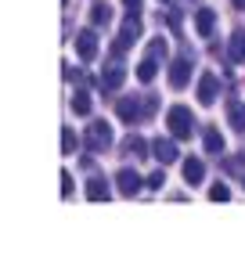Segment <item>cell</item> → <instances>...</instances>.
I'll use <instances>...</instances> for the list:
<instances>
[{"label": "cell", "instance_id": "7a4b0ae2", "mask_svg": "<svg viewBox=\"0 0 245 263\" xmlns=\"http://www.w3.org/2000/svg\"><path fill=\"white\" fill-rule=\"evenodd\" d=\"M108 144H112V126H108L105 119L90 123V126H87V148H90V152H105Z\"/></svg>", "mask_w": 245, "mask_h": 263}, {"label": "cell", "instance_id": "7c38bea8", "mask_svg": "<svg viewBox=\"0 0 245 263\" xmlns=\"http://www.w3.org/2000/svg\"><path fill=\"white\" fill-rule=\"evenodd\" d=\"M108 195H112V191H108V180H105V177H90V180H87V198H90V202H108Z\"/></svg>", "mask_w": 245, "mask_h": 263}, {"label": "cell", "instance_id": "f1b7e54d", "mask_svg": "<svg viewBox=\"0 0 245 263\" xmlns=\"http://www.w3.org/2000/svg\"><path fill=\"white\" fill-rule=\"evenodd\" d=\"M162 4H169V0H162Z\"/></svg>", "mask_w": 245, "mask_h": 263}, {"label": "cell", "instance_id": "d6986e66", "mask_svg": "<svg viewBox=\"0 0 245 263\" xmlns=\"http://www.w3.org/2000/svg\"><path fill=\"white\" fill-rule=\"evenodd\" d=\"M90 22H94V26H108V22H112V8L105 4V0H94V8H90Z\"/></svg>", "mask_w": 245, "mask_h": 263}, {"label": "cell", "instance_id": "9c48e42d", "mask_svg": "<svg viewBox=\"0 0 245 263\" xmlns=\"http://www.w3.org/2000/svg\"><path fill=\"white\" fill-rule=\"evenodd\" d=\"M177 144H173V137H159V141H152V159H159L162 166H169V162H177Z\"/></svg>", "mask_w": 245, "mask_h": 263}, {"label": "cell", "instance_id": "5bb4252c", "mask_svg": "<svg viewBox=\"0 0 245 263\" xmlns=\"http://www.w3.org/2000/svg\"><path fill=\"white\" fill-rule=\"evenodd\" d=\"M227 54H231V62H241V65H245V29H234V33H231Z\"/></svg>", "mask_w": 245, "mask_h": 263}, {"label": "cell", "instance_id": "83f0119b", "mask_svg": "<svg viewBox=\"0 0 245 263\" xmlns=\"http://www.w3.org/2000/svg\"><path fill=\"white\" fill-rule=\"evenodd\" d=\"M231 4H234L238 11H245V0H231Z\"/></svg>", "mask_w": 245, "mask_h": 263}, {"label": "cell", "instance_id": "9a60e30c", "mask_svg": "<svg viewBox=\"0 0 245 263\" xmlns=\"http://www.w3.org/2000/svg\"><path fill=\"white\" fill-rule=\"evenodd\" d=\"M202 144H205V152H209V155H220V152L227 148L223 134H220V130H213V126H205V134H202Z\"/></svg>", "mask_w": 245, "mask_h": 263}, {"label": "cell", "instance_id": "30bf717a", "mask_svg": "<svg viewBox=\"0 0 245 263\" xmlns=\"http://www.w3.org/2000/svg\"><path fill=\"white\" fill-rule=\"evenodd\" d=\"M123 80H126V69H123L119 62H112V65L101 72L98 87H101V90H119V87H123Z\"/></svg>", "mask_w": 245, "mask_h": 263}, {"label": "cell", "instance_id": "44dd1931", "mask_svg": "<svg viewBox=\"0 0 245 263\" xmlns=\"http://www.w3.org/2000/svg\"><path fill=\"white\" fill-rule=\"evenodd\" d=\"M76 144H80V141H76V130H72V126H62V155H72Z\"/></svg>", "mask_w": 245, "mask_h": 263}, {"label": "cell", "instance_id": "4316f807", "mask_svg": "<svg viewBox=\"0 0 245 263\" xmlns=\"http://www.w3.org/2000/svg\"><path fill=\"white\" fill-rule=\"evenodd\" d=\"M123 8H126L130 15H141V0H123Z\"/></svg>", "mask_w": 245, "mask_h": 263}, {"label": "cell", "instance_id": "277c9868", "mask_svg": "<svg viewBox=\"0 0 245 263\" xmlns=\"http://www.w3.org/2000/svg\"><path fill=\"white\" fill-rule=\"evenodd\" d=\"M76 54H80L83 62H94V58H98V33H94V29H80V33H76Z\"/></svg>", "mask_w": 245, "mask_h": 263}, {"label": "cell", "instance_id": "484cf974", "mask_svg": "<svg viewBox=\"0 0 245 263\" xmlns=\"http://www.w3.org/2000/svg\"><path fill=\"white\" fill-rule=\"evenodd\" d=\"M62 195H65V198L72 195V173H69V170L62 173Z\"/></svg>", "mask_w": 245, "mask_h": 263}, {"label": "cell", "instance_id": "6da1fadb", "mask_svg": "<svg viewBox=\"0 0 245 263\" xmlns=\"http://www.w3.org/2000/svg\"><path fill=\"white\" fill-rule=\"evenodd\" d=\"M166 126H169V134H173L177 141H187V137H191V130H195V116H191V108L173 105V108L166 112Z\"/></svg>", "mask_w": 245, "mask_h": 263}, {"label": "cell", "instance_id": "7402d4cb", "mask_svg": "<svg viewBox=\"0 0 245 263\" xmlns=\"http://www.w3.org/2000/svg\"><path fill=\"white\" fill-rule=\"evenodd\" d=\"M209 198H213V202H227V198H231V187H227V184H213V187H209Z\"/></svg>", "mask_w": 245, "mask_h": 263}, {"label": "cell", "instance_id": "52a82bcc", "mask_svg": "<svg viewBox=\"0 0 245 263\" xmlns=\"http://www.w3.org/2000/svg\"><path fill=\"white\" fill-rule=\"evenodd\" d=\"M220 98V80H216V72H202L198 76V101L202 105H213Z\"/></svg>", "mask_w": 245, "mask_h": 263}, {"label": "cell", "instance_id": "ac0fdd59", "mask_svg": "<svg viewBox=\"0 0 245 263\" xmlns=\"http://www.w3.org/2000/svg\"><path fill=\"white\" fill-rule=\"evenodd\" d=\"M202 177H205L202 159H184V180L187 184H202Z\"/></svg>", "mask_w": 245, "mask_h": 263}, {"label": "cell", "instance_id": "4fadbf2b", "mask_svg": "<svg viewBox=\"0 0 245 263\" xmlns=\"http://www.w3.org/2000/svg\"><path fill=\"white\" fill-rule=\"evenodd\" d=\"M227 119H231V126H234L238 134H245V101L231 98V101H227Z\"/></svg>", "mask_w": 245, "mask_h": 263}, {"label": "cell", "instance_id": "ba28073f", "mask_svg": "<svg viewBox=\"0 0 245 263\" xmlns=\"http://www.w3.org/2000/svg\"><path fill=\"white\" fill-rule=\"evenodd\" d=\"M116 116H119L123 123H130V126H134V123L144 116V105H141L137 98H119V101H116Z\"/></svg>", "mask_w": 245, "mask_h": 263}, {"label": "cell", "instance_id": "8fae6325", "mask_svg": "<svg viewBox=\"0 0 245 263\" xmlns=\"http://www.w3.org/2000/svg\"><path fill=\"white\" fill-rule=\"evenodd\" d=\"M213 26H216V15H213L209 8L195 11V29H198V36H202V40H209V36H213Z\"/></svg>", "mask_w": 245, "mask_h": 263}, {"label": "cell", "instance_id": "f546056e", "mask_svg": "<svg viewBox=\"0 0 245 263\" xmlns=\"http://www.w3.org/2000/svg\"><path fill=\"white\" fill-rule=\"evenodd\" d=\"M241 187H245V180H241Z\"/></svg>", "mask_w": 245, "mask_h": 263}, {"label": "cell", "instance_id": "603a6c76", "mask_svg": "<svg viewBox=\"0 0 245 263\" xmlns=\"http://www.w3.org/2000/svg\"><path fill=\"white\" fill-rule=\"evenodd\" d=\"M148 54H152V58H166V40H162V36L152 40V44H148Z\"/></svg>", "mask_w": 245, "mask_h": 263}, {"label": "cell", "instance_id": "8992f818", "mask_svg": "<svg viewBox=\"0 0 245 263\" xmlns=\"http://www.w3.org/2000/svg\"><path fill=\"white\" fill-rule=\"evenodd\" d=\"M187 80H191V58H173V65H169V87L184 90Z\"/></svg>", "mask_w": 245, "mask_h": 263}, {"label": "cell", "instance_id": "cb8c5ba5", "mask_svg": "<svg viewBox=\"0 0 245 263\" xmlns=\"http://www.w3.org/2000/svg\"><path fill=\"white\" fill-rule=\"evenodd\" d=\"M223 166H227L231 173H241V170H245V155H231V159H227Z\"/></svg>", "mask_w": 245, "mask_h": 263}, {"label": "cell", "instance_id": "5b68a950", "mask_svg": "<svg viewBox=\"0 0 245 263\" xmlns=\"http://www.w3.org/2000/svg\"><path fill=\"white\" fill-rule=\"evenodd\" d=\"M141 184H148V180H141L137 170H130V166L116 173V187H119V195H126V198H134V195L141 191Z\"/></svg>", "mask_w": 245, "mask_h": 263}, {"label": "cell", "instance_id": "2e32d148", "mask_svg": "<svg viewBox=\"0 0 245 263\" xmlns=\"http://www.w3.org/2000/svg\"><path fill=\"white\" fill-rule=\"evenodd\" d=\"M123 152H126V155H134V159H144V155L152 152V144H148L144 137H137V134H130V137L123 141Z\"/></svg>", "mask_w": 245, "mask_h": 263}, {"label": "cell", "instance_id": "3957f363", "mask_svg": "<svg viewBox=\"0 0 245 263\" xmlns=\"http://www.w3.org/2000/svg\"><path fill=\"white\" fill-rule=\"evenodd\" d=\"M137 36H141V15H130V18L123 22V33H119V40L112 44V51H116V54H123Z\"/></svg>", "mask_w": 245, "mask_h": 263}, {"label": "cell", "instance_id": "d4e9b609", "mask_svg": "<svg viewBox=\"0 0 245 263\" xmlns=\"http://www.w3.org/2000/svg\"><path fill=\"white\" fill-rule=\"evenodd\" d=\"M162 184H166V173H162V170H155V173L148 177V187H152V191H159Z\"/></svg>", "mask_w": 245, "mask_h": 263}, {"label": "cell", "instance_id": "e0dca14e", "mask_svg": "<svg viewBox=\"0 0 245 263\" xmlns=\"http://www.w3.org/2000/svg\"><path fill=\"white\" fill-rule=\"evenodd\" d=\"M155 76H159V58L144 54V58H141V65H137V80H141V83H152Z\"/></svg>", "mask_w": 245, "mask_h": 263}, {"label": "cell", "instance_id": "ffe728a7", "mask_svg": "<svg viewBox=\"0 0 245 263\" xmlns=\"http://www.w3.org/2000/svg\"><path fill=\"white\" fill-rule=\"evenodd\" d=\"M90 108H94V105H90V94H87V90H76V98H72V112H76V116H90Z\"/></svg>", "mask_w": 245, "mask_h": 263}]
</instances>
